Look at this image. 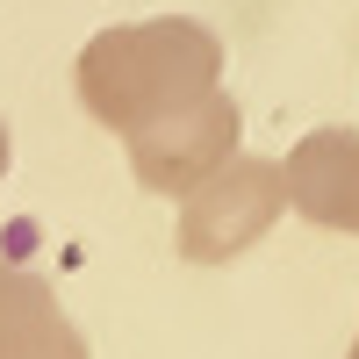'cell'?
Segmentation results:
<instances>
[{"label":"cell","mask_w":359,"mask_h":359,"mask_svg":"<svg viewBox=\"0 0 359 359\" xmlns=\"http://www.w3.org/2000/svg\"><path fill=\"white\" fill-rule=\"evenodd\" d=\"M79 108L101 130H144L165 108H187L223 86V43L216 29L187 15H151V22H115L79 50Z\"/></svg>","instance_id":"1"},{"label":"cell","mask_w":359,"mask_h":359,"mask_svg":"<svg viewBox=\"0 0 359 359\" xmlns=\"http://www.w3.org/2000/svg\"><path fill=\"white\" fill-rule=\"evenodd\" d=\"M287 208V165L280 158H245L216 165L194 194H180V259L223 266L237 252H252Z\"/></svg>","instance_id":"2"},{"label":"cell","mask_w":359,"mask_h":359,"mask_svg":"<svg viewBox=\"0 0 359 359\" xmlns=\"http://www.w3.org/2000/svg\"><path fill=\"white\" fill-rule=\"evenodd\" d=\"M237 130H245V115H237V101L223 94H201L187 108H165L158 123L130 130V172L137 187L151 194H194L216 165L237 158Z\"/></svg>","instance_id":"3"},{"label":"cell","mask_w":359,"mask_h":359,"mask_svg":"<svg viewBox=\"0 0 359 359\" xmlns=\"http://www.w3.org/2000/svg\"><path fill=\"white\" fill-rule=\"evenodd\" d=\"M280 165H287V208L294 216L316 223V230L359 237V130L323 123V130H309L294 144Z\"/></svg>","instance_id":"4"},{"label":"cell","mask_w":359,"mask_h":359,"mask_svg":"<svg viewBox=\"0 0 359 359\" xmlns=\"http://www.w3.org/2000/svg\"><path fill=\"white\" fill-rule=\"evenodd\" d=\"M0 359H86V338L57 309L50 280L22 266H0Z\"/></svg>","instance_id":"5"},{"label":"cell","mask_w":359,"mask_h":359,"mask_svg":"<svg viewBox=\"0 0 359 359\" xmlns=\"http://www.w3.org/2000/svg\"><path fill=\"white\" fill-rule=\"evenodd\" d=\"M8 158H15V144H8V123H0V180H8Z\"/></svg>","instance_id":"6"},{"label":"cell","mask_w":359,"mask_h":359,"mask_svg":"<svg viewBox=\"0 0 359 359\" xmlns=\"http://www.w3.org/2000/svg\"><path fill=\"white\" fill-rule=\"evenodd\" d=\"M345 359H359V338H352V352H345Z\"/></svg>","instance_id":"7"}]
</instances>
